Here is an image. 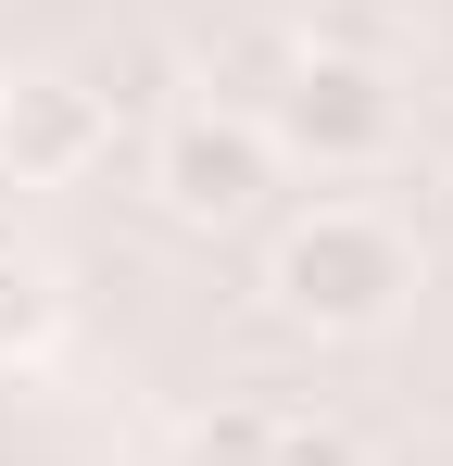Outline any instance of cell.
Wrapping results in <instances>:
<instances>
[{
    "mask_svg": "<svg viewBox=\"0 0 453 466\" xmlns=\"http://www.w3.org/2000/svg\"><path fill=\"white\" fill-rule=\"evenodd\" d=\"M64 340V278L38 252H0V366H38Z\"/></svg>",
    "mask_w": 453,
    "mask_h": 466,
    "instance_id": "obj_5",
    "label": "cell"
},
{
    "mask_svg": "<svg viewBox=\"0 0 453 466\" xmlns=\"http://www.w3.org/2000/svg\"><path fill=\"white\" fill-rule=\"evenodd\" d=\"M114 152V101L88 76H0V177L13 189H64Z\"/></svg>",
    "mask_w": 453,
    "mask_h": 466,
    "instance_id": "obj_3",
    "label": "cell"
},
{
    "mask_svg": "<svg viewBox=\"0 0 453 466\" xmlns=\"http://www.w3.org/2000/svg\"><path fill=\"white\" fill-rule=\"evenodd\" d=\"M265 454H277V416L265 403H202L176 429V466H265Z\"/></svg>",
    "mask_w": 453,
    "mask_h": 466,
    "instance_id": "obj_6",
    "label": "cell"
},
{
    "mask_svg": "<svg viewBox=\"0 0 453 466\" xmlns=\"http://www.w3.org/2000/svg\"><path fill=\"white\" fill-rule=\"evenodd\" d=\"M265 127L252 114H176L164 127V152H151V189H164V215H189V228H226V215H252L265 202Z\"/></svg>",
    "mask_w": 453,
    "mask_h": 466,
    "instance_id": "obj_4",
    "label": "cell"
},
{
    "mask_svg": "<svg viewBox=\"0 0 453 466\" xmlns=\"http://www.w3.org/2000/svg\"><path fill=\"white\" fill-rule=\"evenodd\" d=\"M265 466H366V441L353 429H302V416H277V454Z\"/></svg>",
    "mask_w": 453,
    "mask_h": 466,
    "instance_id": "obj_7",
    "label": "cell"
},
{
    "mask_svg": "<svg viewBox=\"0 0 453 466\" xmlns=\"http://www.w3.org/2000/svg\"><path fill=\"white\" fill-rule=\"evenodd\" d=\"M252 127H265V152L315 164V177H366L403 139V88L378 76L366 51H302V64H277V88H265Z\"/></svg>",
    "mask_w": 453,
    "mask_h": 466,
    "instance_id": "obj_2",
    "label": "cell"
},
{
    "mask_svg": "<svg viewBox=\"0 0 453 466\" xmlns=\"http://www.w3.org/2000/svg\"><path fill=\"white\" fill-rule=\"evenodd\" d=\"M265 290H277V315L315 328V340H378L390 315L416 303V239L390 228L378 202H315L302 228H277Z\"/></svg>",
    "mask_w": 453,
    "mask_h": 466,
    "instance_id": "obj_1",
    "label": "cell"
}]
</instances>
